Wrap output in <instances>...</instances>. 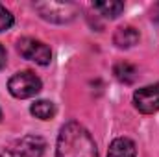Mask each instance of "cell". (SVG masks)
I'll use <instances>...</instances> for the list:
<instances>
[{
	"label": "cell",
	"instance_id": "1",
	"mask_svg": "<svg viewBox=\"0 0 159 157\" xmlns=\"http://www.w3.org/2000/svg\"><path fill=\"white\" fill-rule=\"evenodd\" d=\"M56 157H98L96 142L78 122H67L57 135Z\"/></svg>",
	"mask_w": 159,
	"mask_h": 157
},
{
	"label": "cell",
	"instance_id": "2",
	"mask_svg": "<svg viewBox=\"0 0 159 157\" xmlns=\"http://www.w3.org/2000/svg\"><path fill=\"white\" fill-rule=\"evenodd\" d=\"M41 89H43V83H41V79L32 70L17 72V74H13L9 78V81H7V91L11 92V96L20 98V100H26V98L35 96Z\"/></svg>",
	"mask_w": 159,
	"mask_h": 157
},
{
	"label": "cell",
	"instance_id": "3",
	"mask_svg": "<svg viewBox=\"0 0 159 157\" xmlns=\"http://www.w3.org/2000/svg\"><path fill=\"white\" fill-rule=\"evenodd\" d=\"M34 7L39 11V15L44 20L56 24L70 22L78 13V7L70 2H37L34 4Z\"/></svg>",
	"mask_w": 159,
	"mask_h": 157
},
{
	"label": "cell",
	"instance_id": "4",
	"mask_svg": "<svg viewBox=\"0 0 159 157\" xmlns=\"http://www.w3.org/2000/svg\"><path fill=\"white\" fill-rule=\"evenodd\" d=\"M17 50H19V54L24 59L34 61L37 65H48L50 59H52L50 48L43 41H37V39H34V37H22V39H19L17 41Z\"/></svg>",
	"mask_w": 159,
	"mask_h": 157
},
{
	"label": "cell",
	"instance_id": "5",
	"mask_svg": "<svg viewBox=\"0 0 159 157\" xmlns=\"http://www.w3.org/2000/svg\"><path fill=\"white\" fill-rule=\"evenodd\" d=\"M133 104L143 115H154L159 111V83L146 85L133 94Z\"/></svg>",
	"mask_w": 159,
	"mask_h": 157
},
{
	"label": "cell",
	"instance_id": "6",
	"mask_svg": "<svg viewBox=\"0 0 159 157\" xmlns=\"http://www.w3.org/2000/svg\"><path fill=\"white\" fill-rule=\"evenodd\" d=\"M107 157H137L135 142L131 139H126V137L115 139L107 150Z\"/></svg>",
	"mask_w": 159,
	"mask_h": 157
},
{
	"label": "cell",
	"instance_id": "7",
	"mask_svg": "<svg viewBox=\"0 0 159 157\" xmlns=\"http://www.w3.org/2000/svg\"><path fill=\"white\" fill-rule=\"evenodd\" d=\"M139 37L141 35L133 26H120V28H117V32L113 35V43L119 48H131L139 43Z\"/></svg>",
	"mask_w": 159,
	"mask_h": 157
},
{
	"label": "cell",
	"instance_id": "8",
	"mask_svg": "<svg viewBox=\"0 0 159 157\" xmlns=\"http://www.w3.org/2000/svg\"><path fill=\"white\" fill-rule=\"evenodd\" d=\"M44 146H46L44 141L39 139V137H26V139L20 141L17 150H20L22 154H26L28 157H39L44 152Z\"/></svg>",
	"mask_w": 159,
	"mask_h": 157
},
{
	"label": "cell",
	"instance_id": "9",
	"mask_svg": "<svg viewBox=\"0 0 159 157\" xmlns=\"http://www.w3.org/2000/svg\"><path fill=\"white\" fill-rule=\"evenodd\" d=\"M113 74H115V78L119 79V81L126 83V85H131L137 79V69L133 65H129V63L124 61V63H117L115 65Z\"/></svg>",
	"mask_w": 159,
	"mask_h": 157
},
{
	"label": "cell",
	"instance_id": "10",
	"mask_svg": "<svg viewBox=\"0 0 159 157\" xmlns=\"http://www.w3.org/2000/svg\"><path fill=\"white\" fill-rule=\"evenodd\" d=\"M30 111H32V115L35 118L50 120V118H54V115H56V105L52 102H48V100H37L35 104H32Z\"/></svg>",
	"mask_w": 159,
	"mask_h": 157
},
{
	"label": "cell",
	"instance_id": "11",
	"mask_svg": "<svg viewBox=\"0 0 159 157\" xmlns=\"http://www.w3.org/2000/svg\"><path fill=\"white\" fill-rule=\"evenodd\" d=\"M94 9H98L107 19H115V17H119L120 13L124 11V4L117 2V0H106V2H96Z\"/></svg>",
	"mask_w": 159,
	"mask_h": 157
},
{
	"label": "cell",
	"instance_id": "12",
	"mask_svg": "<svg viewBox=\"0 0 159 157\" xmlns=\"http://www.w3.org/2000/svg\"><path fill=\"white\" fill-rule=\"evenodd\" d=\"M13 26V15L0 4V32H6Z\"/></svg>",
	"mask_w": 159,
	"mask_h": 157
},
{
	"label": "cell",
	"instance_id": "13",
	"mask_svg": "<svg viewBox=\"0 0 159 157\" xmlns=\"http://www.w3.org/2000/svg\"><path fill=\"white\" fill-rule=\"evenodd\" d=\"M0 157H28L26 154H22L20 150H6V152H2Z\"/></svg>",
	"mask_w": 159,
	"mask_h": 157
},
{
	"label": "cell",
	"instance_id": "14",
	"mask_svg": "<svg viewBox=\"0 0 159 157\" xmlns=\"http://www.w3.org/2000/svg\"><path fill=\"white\" fill-rule=\"evenodd\" d=\"M6 61H7V57H6V50H4V46L0 44V70L6 67Z\"/></svg>",
	"mask_w": 159,
	"mask_h": 157
},
{
	"label": "cell",
	"instance_id": "15",
	"mask_svg": "<svg viewBox=\"0 0 159 157\" xmlns=\"http://www.w3.org/2000/svg\"><path fill=\"white\" fill-rule=\"evenodd\" d=\"M0 120H2V111H0Z\"/></svg>",
	"mask_w": 159,
	"mask_h": 157
}]
</instances>
